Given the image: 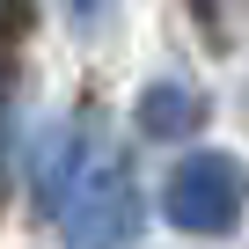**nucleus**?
<instances>
[{"label": "nucleus", "mask_w": 249, "mask_h": 249, "mask_svg": "<svg viewBox=\"0 0 249 249\" xmlns=\"http://www.w3.org/2000/svg\"><path fill=\"white\" fill-rule=\"evenodd\" d=\"M140 234V183L117 154L73 161V183L59 198V242L66 249H124Z\"/></svg>", "instance_id": "nucleus-1"}, {"label": "nucleus", "mask_w": 249, "mask_h": 249, "mask_svg": "<svg viewBox=\"0 0 249 249\" xmlns=\"http://www.w3.org/2000/svg\"><path fill=\"white\" fill-rule=\"evenodd\" d=\"M242 205H249V169H242L227 147L183 154V161L169 169V183H161V213H169V227H183V234H234Z\"/></svg>", "instance_id": "nucleus-2"}, {"label": "nucleus", "mask_w": 249, "mask_h": 249, "mask_svg": "<svg viewBox=\"0 0 249 249\" xmlns=\"http://www.w3.org/2000/svg\"><path fill=\"white\" fill-rule=\"evenodd\" d=\"M198 124V103H191V88H176V81H154L147 95H140V132L147 140H176V132H191Z\"/></svg>", "instance_id": "nucleus-3"}, {"label": "nucleus", "mask_w": 249, "mask_h": 249, "mask_svg": "<svg viewBox=\"0 0 249 249\" xmlns=\"http://www.w3.org/2000/svg\"><path fill=\"white\" fill-rule=\"evenodd\" d=\"M73 15H81V22H95V15H103V0H73Z\"/></svg>", "instance_id": "nucleus-4"}, {"label": "nucleus", "mask_w": 249, "mask_h": 249, "mask_svg": "<svg viewBox=\"0 0 249 249\" xmlns=\"http://www.w3.org/2000/svg\"><path fill=\"white\" fill-rule=\"evenodd\" d=\"M0 8H8V0H0Z\"/></svg>", "instance_id": "nucleus-5"}]
</instances>
